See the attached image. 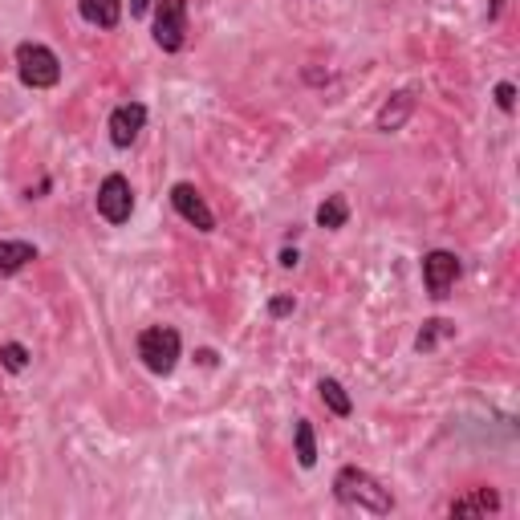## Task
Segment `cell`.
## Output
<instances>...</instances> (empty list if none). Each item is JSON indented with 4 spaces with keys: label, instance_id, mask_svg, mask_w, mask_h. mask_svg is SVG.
<instances>
[{
    "label": "cell",
    "instance_id": "18",
    "mask_svg": "<svg viewBox=\"0 0 520 520\" xmlns=\"http://www.w3.org/2000/svg\"><path fill=\"white\" fill-rule=\"evenodd\" d=\"M496 106H500L504 114L516 110V86H512V82H500V86H496Z\"/></svg>",
    "mask_w": 520,
    "mask_h": 520
},
{
    "label": "cell",
    "instance_id": "16",
    "mask_svg": "<svg viewBox=\"0 0 520 520\" xmlns=\"http://www.w3.org/2000/svg\"><path fill=\"white\" fill-rule=\"evenodd\" d=\"M293 451H297V464L309 472L317 464V439H313V423L309 419H297L293 423Z\"/></svg>",
    "mask_w": 520,
    "mask_h": 520
},
{
    "label": "cell",
    "instance_id": "7",
    "mask_svg": "<svg viewBox=\"0 0 520 520\" xmlns=\"http://www.w3.org/2000/svg\"><path fill=\"white\" fill-rule=\"evenodd\" d=\"M143 126H147V106H143V102H122V106H114V110H110V122H106L110 143H114L118 151L135 147L139 135H143Z\"/></svg>",
    "mask_w": 520,
    "mask_h": 520
},
{
    "label": "cell",
    "instance_id": "3",
    "mask_svg": "<svg viewBox=\"0 0 520 520\" xmlns=\"http://www.w3.org/2000/svg\"><path fill=\"white\" fill-rule=\"evenodd\" d=\"M139 358L151 374L167 378L183 358V338H179L175 325H147V330L139 334Z\"/></svg>",
    "mask_w": 520,
    "mask_h": 520
},
{
    "label": "cell",
    "instance_id": "8",
    "mask_svg": "<svg viewBox=\"0 0 520 520\" xmlns=\"http://www.w3.org/2000/svg\"><path fill=\"white\" fill-rule=\"evenodd\" d=\"M171 208H175L195 232H216V216H212L208 200L200 195V187H195V183H175V187H171Z\"/></svg>",
    "mask_w": 520,
    "mask_h": 520
},
{
    "label": "cell",
    "instance_id": "19",
    "mask_svg": "<svg viewBox=\"0 0 520 520\" xmlns=\"http://www.w3.org/2000/svg\"><path fill=\"white\" fill-rule=\"evenodd\" d=\"M293 309H297V297H293V293H281V297L269 301V317H289Z\"/></svg>",
    "mask_w": 520,
    "mask_h": 520
},
{
    "label": "cell",
    "instance_id": "20",
    "mask_svg": "<svg viewBox=\"0 0 520 520\" xmlns=\"http://www.w3.org/2000/svg\"><path fill=\"white\" fill-rule=\"evenodd\" d=\"M277 260H281V269H297V265H301V252H297V248H281Z\"/></svg>",
    "mask_w": 520,
    "mask_h": 520
},
{
    "label": "cell",
    "instance_id": "9",
    "mask_svg": "<svg viewBox=\"0 0 520 520\" xmlns=\"http://www.w3.org/2000/svg\"><path fill=\"white\" fill-rule=\"evenodd\" d=\"M415 90H399V94H390L382 106H378V114H374V130H382V135H395V130H403L407 122H411V114H415Z\"/></svg>",
    "mask_w": 520,
    "mask_h": 520
},
{
    "label": "cell",
    "instance_id": "10",
    "mask_svg": "<svg viewBox=\"0 0 520 520\" xmlns=\"http://www.w3.org/2000/svg\"><path fill=\"white\" fill-rule=\"evenodd\" d=\"M488 512H500V492L496 488H472L468 496L447 504V516H488Z\"/></svg>",
    "mask_w": 520,
    "mask_h": 520
},
{
    "label": "cell",
    "instance_id": "21",
    "mask_svg": "<svg viewBox=\"0 0 520 520\" xmlns=\"http://www.w3.org/2000/svg\"><path fill=\"white\" fill-rule=\"evenodd\" d=\"M155 9V0H130V17H147Z\"/></svg>",
    "mask_w": 520,
    "mask_h": 520
},
{
    "label": "cell",
    "instance_id": "2",
    "mask_svg": "<svg viewBox=\"0 0 520 520\" xmlns=\"http://www.w3.org/2000/svg\"><path fill=\"white\" fill-rule=\"evenodd\" d=\"M13 61H17V78H21L29 90H53V86L61 82V61H57V53H53L49 45H41V41H21L17 53H13Z\"/></svg>",
    "mask_w": 520,
    "mask_h": 520
},
{
    "label": "cell",
    "instance_id": "6",
    "mask_svg": "<svg viewBox=\"0 0 520 520\" xmlns=\"http://www.w3.org/2000/svg\"><path fill=\"white\" fill-rule=\"evenodd\" d=\"M455 281H460V256L447 248H431L423 256V285H427L431 301H447Z\"/></svg>",
    "mask_w": 520,
    "mask_h": 520
},
{
    "label": "cell",
    "instance_id": "14",
    "mask_svg": "<svg viewBox=\"0 0 520 520\" xmlns=\"http://www.w3.org/2000/svg\"><path fill=\"white\" fill-rule=\"evenodd\" d=\"M313 220H317V228H330V232L346 228V220H350L346 195H325V200L317 204V212H313Z\"/></svg>",
    "mask_w": 520,
    "mask_h": 520
},
{
    "label": "cell",
    "instance_id": "15",
    "mask_svg": "<svg viewBox=\"0 0 520 520\" xmlns=\"http://www.w3.org/2000/svg\"><path fill=\"white\" fill-rule=\"evenodd\" d=\"M317 395H321V403L330 407L338 419H350V415H354V399L346 395V386H342L338 378H321V382H317Z\"/></svg>",
    "mask_w": 520,
    "mask_h": 520
},
{
    "label": "cell",
    "instance_id": "22",
    "mask_svg": "<svg viewBox=\"0 0 520 520\" xmlns=\"http://www.w3.org/2000/svg\"><path fill=\"white\" fill-rule=\"evenodd\" d=\"M504 5H508V0H492V5H488V21H496L504 13Z\"/></svg>",
    "mask_w": 520,
    "mask_h": 520
},
{
    "label": "cell",
    "instance_id": "23",
    "mask_svg": "<svg viewBox=\"0 0 520 520\" xmlns=\"http://www.w3.org/2000/svg\"><path fill=\"white\" fill-rule=\"evenodd\" d=\"M195 358H200L204 366H216V354H212V350H200V354H195Z\"/></svg>",
    "mask_w": 520,
    "mask_h": 520
},
{
    "label": "cell",
    "instance_id": "4",
    "mask_svg": "<svg viewBox=\"0 0 520 520\" xmlns=\"http://www.w3.org/2000/svg\"><path fill=\"white\" fill-rule=\"evenodd\" d=\"M94 204H98V216L106 220V224H126L130 216H135V187H130V179L126 175H118V171H110L102 183H98V195H94Z\"/></svg>",
    "mask_w": 520,
    "mask_h": 520
},
{
    "label": "cell",
    "instance_id": "13",
    "mask_svg": "<svg viewBox=\"0 0 520 520\" xmlns=\"http://www.w3.org/2000/svg\"><path fill=\"white\" fill-rule=\"evenodd\" d=\"M447 338H455V321H447V317H427L423 330L415 334V354H435Z\"/></svg>",
    "mask_w": 520,
    "mask_h": 520
},
{
    "label": "cell",
    "instance_id": "5",
    "mask_svg": "<svg viewBox=\"0 0 520 520\" xmlns=\"http://www.w3.org/2000/svg\"><path fill=\"white\" fill-rule=\"evenodd\" d=\"M151 37L163 53H179L187 45V0H155Z\"/></svg>",
    "mask_w": 520,
    "mask_h": 520
},
{
    "label": "cell",
    "instance_id": "12",
    "mask_svg": "<svg viewBox=\"0 0 520 520\" xmlns=\"http://www.w3.org/2000/svg\"><path fill=\"white\" fill-rule=\"evenodd\" d=\"M37 260V244L29 240H0V277H17Z\"/></svg>",
    "mask_w": 520,
    "mask_h": 520
},
{
    "label": "cell",
    "instance_id": "17",
    "mask_svg": "<svg viewBox=\"0 0 520 520\" xmlns=\"http://www.w3.org/2000/svg\"><path fill=\"white\" fill-rule=\"evenodd\" d=\"M29 362H33V354L21 342H0V366H5L9 374H25Z\"/></svg>",
    "mask_w": 520,
    "mask_h": 520
},
{
    "label": "cell",
    "instance_id": "11",
    "mask_svg": "<svg viewBox=\"0 0 520 520\" xmlns=\"http://www.w3.org/2000/svg\"><path fill=\"white\" fill-rule=\"evenodd\" d=\"M122 0H78V17L94 29H118L122 21Z\"/></svg>",
    "mask_w": 520,
    "mask_h": 520
},
{
    "label": "cell",
    "instance_id": "1",
    "mask_svg": "<svg viewBox=\"0 0 520 520\" xmlns=\"http://www.w3.org/2000/svg\"><path fill=\"white\" fill-rule=\"evenodd\" d=\"M334 496L346 508H358V512H370V516H390V512H395V496H390V488L378 476H370L366 468H358V464L338 468Z\"/></svg>",
    "mask_w": 520,
    "mask_h": 520
}]
</instances>
